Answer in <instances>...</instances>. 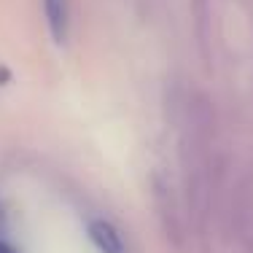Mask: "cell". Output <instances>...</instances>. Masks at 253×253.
<instances>
[{"label": "cell", "instance_id": "obj_1", "mask_svg": "<svg viewBox=\"0 0 253 253\" xmlns=\"http://www.w3.org/2000/svg\"><path fill=\"white\" fill-rule=\"evenodd\" d=\"M151 197H154V210H156L162 232L175 245H180V240H183V215H180V208H178V200H175V191H172L170 180L165 175H159V172L151 180Z\"/></svg>", "mask_w": 253, "mask_h": 253}, {"label": "cell", "instance_id": "obj_2", "mask_svg": "<svg viewBox=\"0 0 253 253\" xmlns=\"http://www.w3.org/2000/svg\"><path fill=\"white\" fill-rule=\"evenodd\" d=\"M191 27H194L197 49H200L202 59H210V43H213V5L210 0H191Z\"/></svg>", "mask_w": 253, "mask_h": 253}, {"label": "cell", "instance_id": "obj_3", "mask_svg": "<svg viewBox=\"0 0 253 253\" xmlns=\"http://www.w3.org/2000/svg\"><path fill=\"white\" fill-rule=\"evenodd\" d=\"M46 22L57 43L68 41V25H70V3L68 0H43Z\"/></svg>", "mask_w": 253, "mask_h": 253}, {"label": "cell", "instance_id": "obj_4", "mask_svg": "<svg viewBox=\"0 0 253 253\" xmlns=\"http://www.w3.org/2000/svg\"><path fill=\"white\" fill-rule=\"evenodd\" d=\"M89 237L97 245L100 253H124V240L116 232V226L108 224V221H92L89 224Z\"/></svg>", "mask_w": 253, "mask_h": 253}, {"label": "cell", "instance_id": "obj_5", "mask_svg": "<svg viewBox=\"0 0 253 253\" xmlns=\"http://www.w3.org/2000/svg\"><path fill=\"white\" fill-rule=\"evenodd\" d=\"M5 232V213H3V205H0V234Z\"/></svg>", "mask_w": 253, "mask_h": 253}, {"label": "cell", "instance_id": "obj_6", "mask_svg": "<svg viewBox=\"0 0 253 253\" xmlns=\"http://www.w3.org/2000/svg\"><path fill=\"white\" fill-rule=\"evenodd\" d=\"M0 253H16L11 245H5V243H0Z\"/></svg>", "mask_w": 253, "mask_h": 253}]
</instances>
